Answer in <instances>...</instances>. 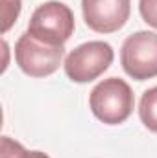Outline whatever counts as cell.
<instances>
[{
  "label": "cell",
  "mask_w": 157,
  "mask_h": 158,
  "mask_svg": "<svg viewBox=\"0 0 157 158\" xmlns=\"http://www.w3.org/2000/svg\"><path fill=\"white\" fill-rule=\"evenodd\" d=\"M83 20L96 33H115L129 20L131 0H81Z\"/></svg>",
  "instance_id": "obj_6"
},
{
  "label": "cell",
  "mask_w": 157,
  "mask_h": 158,
  "mask_svg": "<svg viewBox=\"0 0 157 158\" xmlns=\"http://www.w3.org/2000/svg\"><path fill=\"white\" fill-rule=\"evenodd\" d=\"M0 158H50L41 151H28L22 143L15 142L9 136H2L0 140Z\"/></svg>",
  "instance_id": "obj_8"
},
{
  "label": "cell",
  "mask_w": 157,
  "mask_h": 158,
  "mask_svg": "<svg viewBox=\"0 0 157 158\" xmlns=\"http://www.w3.org/2000/svg\"><path fill=\"white\" fill-rule=\"evenodd\" d=\"M113 46L104 40H89L74 48L65 59V74L74 83H91L113 63Z\"/></svg>",
  "instance_id": "obj_3"
},
{
  "label": "cell",
  "mask_w": 157,
  "mask_h": 158,
  "mask_svg": "<svg viewBox=\"0 0 157 158\" xmlns=\"http://www.w3.org/2000/svg\"><path fill=\"white\" fill-rule=\"evenodd\" d=\"M120 64L135 81L157 77V33L137 31L124 40L120 50Z\"/></svg>",
  "instance_id": "obj_4"
},
{
  "label": "cell",
  "mask_w": 157,
  "mask_h": 158,
  "mask_svg": "<svg viewBox=\"0 0 157 158\" xmlns=\"http://www.w3.org/2000/svg\"><path fill=\"white\" fill-rule=\"evenodd\" d=\"M65 55V44H54L24 31L15 44V61L30 77L52 76Z\"/></svg>",
  "instance_id": "obj_2"
},
{
  "label": "cell",
  "mask_w": 157,
  "mask_h": 158,
  "mask_svg": "<svg viewBox=\"0 0 157 158\" xmlns=\"http://www.w3.org/2000/svg\"><path fill=\"white\" fill-rule=\"evenodd\" d=\"M92 114L105 125H120L131 116L135 96L131 86L120 77H107L100 81L89 96Z\"/></svg>",
  "instance_id": "obj_1"
},
{
  "label": "cell",
  "mask_w": 157,
  "mask_h": 158,
  "mask_svg": "<svg viewBox=\"0 0 157 158\" xmlns=\"http://www.w3.org/2000/svg\"><path fill=\"white\" fill-rule=\"evenodd\" d=\"M2 4H4V7H2V33H6L19 19L20 0H2Z\"/></svg>",
  "instance_id": "obj_9"
},
{
  "label": "cell",
  "mask_w": 157,
  "mask_h": 158,
  "mask_svg": "<svg viewBox=\"0 0 157 158\" xmlns=\"http://www.w3.org/2000/svg\"><path fill=\"white\" fill-rule=\"evenodd\" d=\"M74 15L63 2L50 0L34 11L28 30L32 35L54 44H65L74 33Z\"/></svg>",
  "instance_id": "obj_5"
},
{
  "label": "cell",
  "mask_w": 157,
  "mask_h": 158,
  "mask_svg": "<svg viewBox=\"0 0 157 158\" xmlns=\"http://www.w3.org/2000/svg\"><path fill=\"white\" fill-rule=\"evenodd\" d=\"M139 116L144 127L157 134V86L142 94L141 105H139Z\"/></svg>",
  "instance_id": "obj_7"
},
{
  "label": "cell",
  "mask_w": 157,
  "mask_h": 158,
  "mask_svg": "<svg viewBox=\"0 0 157 158\" xmlns=\"http://www.w3.org/2000/svg\"><path fill=\"white\" fill-rule=\"evenodd\" d=\"M139 11L142 20L157 30V0H139Z\"/></svg>",
  "instance_id": "obj_10"
}]
</instances>
